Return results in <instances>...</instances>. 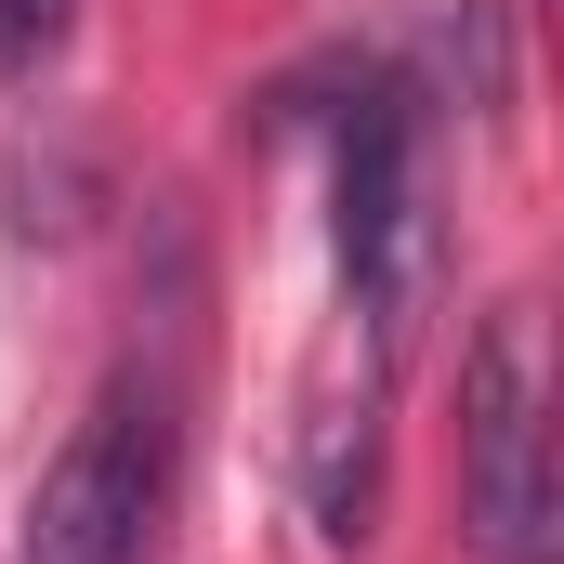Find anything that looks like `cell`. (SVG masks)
Segmentation results:
<instances>
[{
    "mask_svg": "<svg viewBox=\"0 0 564 564\" xmlns=\"http://www.w3.org/2000/svg\"><path fill=\"white\" fill-rule=\"evenodd\" d=\"M368 459H381V421L368 408H328L315 421V473L302 486H315V525L328 539H368Z\"/></svg>",
    "mask_w": 564,
    "mask_h": 564,
    "instance_id": "obj_4",
    "label": "cell"
},
{
    "mask_svg": "<svg viewBox=\"0 0 564 564\" xmlns=\"http://www.w3.org/2000/svg\"><path fill=\"white\" fill-rule=\"evenodd\" d=\"M459 512L486 564H552V355L539 302H499L459 355Z\"/></svg>",
    "mask_w": 564,
    "mask_h": 564,
    "instance_id": "obj_2",
    "label": "cell"
},
{
    "mask_svg": "<svg viewBox=\"0 0 564 564\" xmlns=\"http://www.w3.org/2000/svg\"><path fill=\"white\" fill-rule=\"evenodd\" d=\"M66 26H79V0H0V79H40L66 53Z\"/></svg>",
    "mask_w": 564,
    "mask_h": 564,
    "instance_id": "obj_5",
    "label": "cell"
},
{
    "mask_svg": "<svg viewBox=\"0 0 564 564\" xmlns=\"http://www.w3.org/2000/svg\"><path fill=\"white\" fill-rule=\"evenodd\" d=\"M433 276H446V224H433V171H421V106L394 79H368L341 119V289L368 315V381L408 368Z\"/></svg>",
    "mask_w": 564,
    "mask_h": 564,
    "instance_id": "obj_1",
    "label": "cell"
},
{
    "mask_svg": "<svg viewBox=\"0 0 564 564\" xmlns=\"http://www.w3.org/2000/svg\"><path fill=\"white\" fill-rule=\"evenodd\" d=\"M158 499H171V421H158V394H144V381H106V394H93V421L66 433V459L40 473L26 564H144Z\"/></svg>",
    "mask_w": 564,
    "mask_h": 564,
    "instance_id": "obj_3",
    "label": "cell"
}]
</instances>
